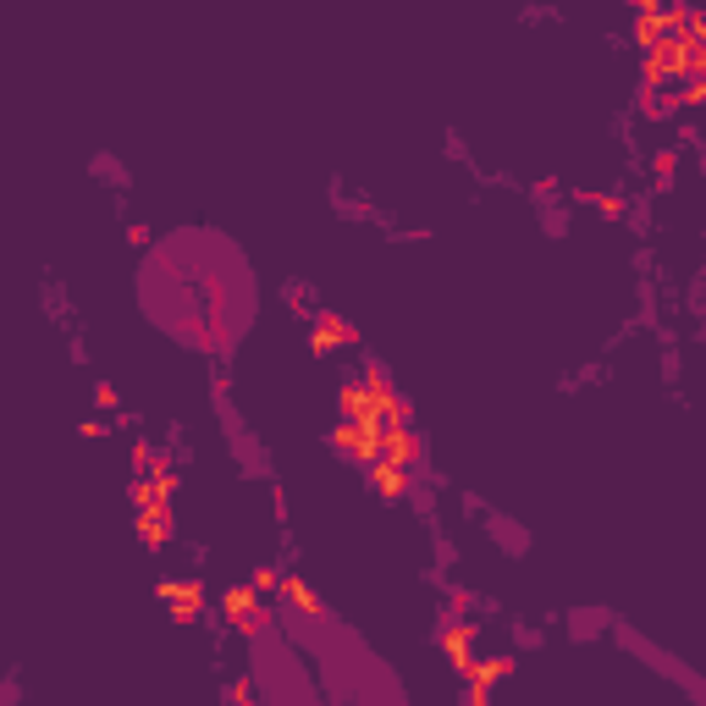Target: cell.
<instances>
[{
  "instance_id": "obj_1",
  "label": "cell",
  "mask_w": 706,
  "mask_h": 706,
  "mask_svg": "<svg viewBox=\"0 0 706 706\" xmlns=\"http://www.w3.org/2000/svg\"><path fill=\"white\" fill-rule=\"evenodd\" d=\"M342 420H353V426H371V431H393V426H409L404 420V398H398V387L387 382V371H365L360 382H348L342 387Z\"/></svg>"
},
{
  "instance_id": "obj_2",
  "label": "cell",
  "mask_w": 706,
  "mask_h": 706,
  "mask_svg": "<svg viewBox=\"0 0 706 706\" xmlns=\"http://www.w3.org/2000/svg\"><path fill=\"white\" fill-rule=\"evenodd\" d=\"M331 448L342 453V459H353V464H376L382 459V431H371V426H353V420H337V431H331Z\"/></svg>"
},
{
  "instance_id": "obj_3",
  "label": "cell",
  "mask_w": 706,
  "mask_h": 706,
  "mask_svg": "<svg viewBox=\"0 0 706 706\" xmlns=\"http://www.w3.org/2000/svg\"><path fill=\"white\" fill-rule=\"evenodd\" d=\"M221 618L232 624V629H260L265 624V602H260V591L254 585H232V591H221Z\"/></svg>"
},
{
  "instance_id": "obj_4",
  "label": "cell",
  "mask_w": 706,
  "mask_h": 706,
  "mask_svg": "<svg viewBox=\"0 0 706 706\" xmlns=\"http://www.w3.org/2000/svg\"><path fill=\"white\" fill-rule=\"evenodd\" d=\"M679 73H684V40H679V34H668L662 45H651V51H646L640 78H646V84H662V78H679Z\"/></svg>"
},
{
  "instance_id": "obj_5",
  "label": "cell",
  "mask_w": 706,
  "mask_h": 706,
  "mask_svg": "<svg viewBox=\"0 0 706 706\" xmlns=\"http://www.w3.org/2000/svg\"><path fill=\"white\" fill-rule=\"evenodd\" d=\"M177 497V470L172 464H155L144 481H133V508H172Z\"/></svg>"
},
{
  "instance_id": "obj_6",
  "label": "cell",
  "mask_w": 706,
  "mask_h": 706,
  "mask_svg": "<svg viewBox=\"0 0 706 706\" xmlns=\"http://www.w3.org/2000/svg\"><path fill=\"white\" fill-rule=\"evenodd\" d=\"M475 629H481L475 618H453V624H442V651L453 657V668H459L464 679H470V668L481 662V657H475Z\"/></svg>"
},
{
  "instance_id": "obj_7",
  "label": "cell",
  "mask_w": 706,
  "mask_h": 706,
  "mask_svg": "<svg viewBox=\"0 0 706 706\" xmlns=\"http://www.w3.org/2000/svg\"><path fill=\"white\" fill-rule=\"evenodd\" d=\"M161 602H166L183 624L205 618V585H199V580H161Z\"/></svg>"
},
{
  "instance_id": "obj_8",
  "label": "cell",
  "mask_w": 706,
  "mask_h": 706,
  "mask_svg": "<svg viewBox=\"0 0 706 706\" xmlns=\"http://www.w3.org/2000/svg\"><path fill=\"white\" fill-rule=\"evenodd\" d=\"M382 459H393V464L415 470V464L426 459V442H420V431H415V426H393V431H382Z\"/></svg>"
},
{
  "instance_id": "obj_9",
  "label": "cell",
  "mask_w": 706,
  "mask_h": 706,
  "mask_svg": "<svg viewBox=\"0 0 706 706\" xmlns=\"http://www.w3.org/2000/svg\"><path fill=\"white\" fill-rule=\"evenodd\" d=\"M353 342H360V331H353L342 315H331V309H326V315L315 320V331H309V348H315V353H331V348H353Z\"/></svg>"
},
{
  "instance_id": "obj_10",
  "label": "cell",
  "mask_w": 706,
  "mask_h": 706,
  "mask_svg": "<svg viewBox=\"0 0 706 706\" xmlns=\"http://www.w3.org/2000/svg\"><path fill=\"white\" fill-rule=\"evenodd\" d=\"M409 475H415V470H404V464H393V459H376V464H371V486H376L382 497H404V492H409Z\"/></svg>"
},
{
  "instance_id": "obj_11",
  "label": "cell",
  "mask_w": 706,
  "mask_h": 706,
  "mask_svg": "<svg viewBox=\"0 0 706 706\" xmlns=\"http://www.w3.org/2000/svg\"><path fill=\"white\" fill-rule=\"evenodd\" d=\"M282 596H287V607H293L298 618H320V596H315V585H309L304 574H287V580H282Z\"/></svg>"
},
{
  "instance_id": "obj_12",
  "label": "cell",
  "mask_w": 706,
  "mask_h": 706,
  "mask_svg": "<svg viewBox=\"0 0 706 706\" xmlns=\"http://www.w3.org/2000/svg\"><path fill=\"white\" fill-rule=\"evenodd\" d=\"M139 541L144 547H166L172 541V508H139Z\"/></svg>"
},
{
  "instance_id": "obj_13",
  "label": "cell",
  "mask_w": 706,
  "mask_h": 706,
  "mask_svg": "<svg viewBox=\"0 0 706 706\" xmlns=\"http://www.w3.org/2000/svg\"><path fill=\"white\" fill-rule=\"evenodd\" d=\"M508 673H514V657H481V662L470 668V684H486V690H492V684L508 679Z\"/></svg>"
},
{
  "instance_id": "obj_14",
  "label": "cell",
  "mask_w": 706,
  "mask_h": 706,
  "mask_svg": "<svg viewBox=\"0 0 706 706\" xmlns=\"http://www.w3.org/2000/svg\"><path fill=\"white\" fill-rule=\"evenodd\" d=\"M596 210H602V216H624V194H602Z\"/></svg>"
}]
</instances>
